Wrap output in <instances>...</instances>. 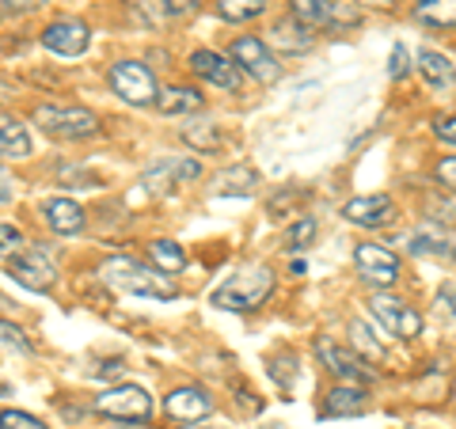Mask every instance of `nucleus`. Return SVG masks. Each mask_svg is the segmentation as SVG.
Here are the masks:
<instances>
[{
	"instance_id": "nucleus-1",
	"label": "nucleus",
	"mask_w": 456,
	"mask_h": 429,
	"mask_svg": "<svg viewBox=\"0 0 456 429\" xmlns=\"http://www.w3.org/2000/svg\"><path fill=\"white\" fill-rule=\"evenodd\" d=\"M274 293V274L266 266H248L232 274L228 281H221L213 289V308H224V312H255L263 300Z\"/></svg>"
},
{
	"instance_id": "nucleus-29",
	"label": "nucleus",
	"mask_w": 456,
	"mask_h": 429,
	"mask_svg": "<svg viewBox=\"0 0 456 429\" xmlns=\"http://www.w3.org/2000/svg\"><path fill=\"white\" fill-rule=\"evenodd\" d=\"M221 16L232 20V23H244V20H255L259 12L266 8V0H217Z\"/></svg>"
},
{
	"instance_id": "nucleus-16",
	"label": "nucleus",
	"mask_w": 456,
	"mask_h": 429,
	"mask_svg": "<svg viewBox=\"0 0 456 429\" xmlns=\"http://www.w3.org/2000/svg\"><path fill=\"white\" fill-rule=\"evenodd\" d=\"M209 410H213V403L202 388H175L167 395V414L179 422H198V418H206Z\"/></svg>"
},
{
	"instance_id": "nucleus-39",
	"label": "nucleus",
	"mask_w": 456,
	"mask_h": 429,
	"mask_svg": "<svg viewBox=\"0 0 456 429\" xmlns=\"http://www.w3.org/2000/svg\"><path fill=\"white\" fill-rule=\"evenodd\" d=\"M194 4H198V0H167V8H171V12H191Z\"/></svg>"
},
{
	"instance_id": "nucleus-34",
	"label": "nucleus",
	"mask_w": 456,
	"mask_h": 429,
	"mask_svg": "<svg viewBox=\"0 0 456 429\" xmlns=\"http://www.w3.org/2000/svg\"><path fill=\"white\" fill-rule=\"evenodd\" d=\"M388 73H392L395 80L407 73V50H403V46H395V50H392V65H388Z\"/></svg>"
},
{
	"instance_id": "nucleus-27",
	"label": "nucleus",
	"mask_w": 456,
	"mask_h": 429,
	"mask_svg": "<svg viewBox=\"0 0 456 429\" xmlns=\"http://www.w3.org/2000/svg\"><path fill=\"white\" fill-rule=\"evenodd\" d=\"M183 141H187L191 149H198V152H217L221 149V130L213 122H194V125L183 130Z\"/></svg>"
},
{
	"instance_id": "nucleus-18",
	"label": "nucleus",
	"mask_w": 456,
	"mask_h": 429,
	"mask_svg": "<svg viewBox=\"0 0 456 429\" xmlns=\"http://www.w3.org/2000/svg\"><path fill=\"white\" fill-rule=\"evenodd\" d=\"M46 221L57 236H77L84 228V209L77 202H69V198H50L46 202Z\"/></svg>"
},
{
	"instance_id": "nucleus-25",
	"label": "nucleus",
	"mask_w": 456,
	"mask_h": 429,
	"mask_svg": "<svg viewBox=\"0 0 456 429\" xmlns=\"http://www.w3.org/2000/svg\"><path fill=\"white\" fill-rule=\"evenodd\" d=\"M415 16L430 27H456V0H419Z\"/></svg>"
},
{
	"instance_id": "nucleus-23",
	"label": "nucleus",
	"mask_w": 456,
	"mask_h": 429,
	"mask_svg": "<svg viewBox=\"0 0 456 429\" xmlns=\"http://www.w3.org/2000/svg\"><path fill=\"white\" fill-rule=\"evenodd\" d=\"M255 187H259V171L244 167V164L232 167V171H224V175L217 179V194H240V198H244V194H251Z\"/></svg>"
},
{
	"instance_id": "nucleus-36",
	"label": "nucleus",
	"mask_w": 456,
	"mask_h": 429,
	"mask_svg": "<svg viewBox=\"0 0 456 429\" xmlns=\"http://www.w3.org/2000/svg\"><path fill=\"white\" fill-rule=\"evenodd\" d=\"M0 236H4V251H8V255H12V251H16L20 243H23V239H20V232H16V228H12V224L0 228Z\"/></svg>"
},
{
	"instance_id": "nucleus-3",
	"label": "nucleus",
	"mask_w": 456,
	"mask_h": 429,
	"mask_svg": "<svg viewBox=\"0 0 456 429\" xmlns=\"http://www.w3.org/2000/svg\"><path fill=\"white\" fill-rule=\"evenodd\" d=\"M35 122L42 125L46 134L53 137H92L99 130V118L84 107H53V103H42L35 110Z\"/></svg>"
},
{
	"instance_id": "nucleus-20",
	"label": "nucleus",
	"mask_w": 456,
	"mask_h": 429,
	"mask_svg": "<svg viewBox=\"0 0 456 429\" xmlns=\"http://www.w3.org/2000/svg\"><path fill=\"white\" fill-rule=\"evenodd\" d=\"M270 38H274V46L289 50V53H305V50H312V35H308V27H305L301 20H281V23H274Z\"/></svg>"
},
{
	"instance_id": "nucleus-19",
	"label": "nucleus",
	"mask_w": 456,
	"mask_h": 429,
	"mask_svg": "<svg viewBox=\"0 0 456 429\" xmlns=\"http://www.w3.org/2000/svg\"><path fill=\"white\" fill-rule=\"evenodd\" d=\"M289 12H293V20H301L305 27L338 23V12H335V4H327V0H289Z\"/></svg>"
},
{
	"instance_id": "nucleus-21",
	"label": "nucleus",
	"mask_w": 456,
	"mask_h": 429,
	"mask_svg": "<svg viewBox=\"0 0 456 429\" xmlns=\"http://www.w3.org/2000/svg\"><path fill=\"white\" fill-rule=\"evenodd\" d=\"M419 73L434 84V88H449V84L456 80V69L445 53H437V50H422L419 53Z\"/></svg>"
},
{
	"instance_id": "nucleus-38",
	"label": "nucleus",
	"mask_w": 456,
	"mask_h": 429,
	"mask_svg": "<svg viewBox=\"0 0 456 429\" xmlns=\"http://www.w3.org/2000/svg\"><path fill=\"white\" fill-rule=\"evenodd\" d=\"M4 342H8V346H20V350H27L23 335H20V331H16V327H12V323H4Z\"/></svg>"
},
{
	"instance_id": "nucleus-9",
	"label": "nucleus",
	"mask_w": 456,
	"mask_h": 429,
	"mask_svg": "<svg viewBox=\"0 0 456 429\" xmlns=\"http://www.w3.org/2000/svg\"><path fill=\"white\" fill-rule=\"evenodd\" d=\"M342 217L358 228H388V224H395V202L388 194L350 198V202L342 206Z\"/></svg>"
},
{
	"instance_id": "nucleus-11",
	"label": "nucleus",
	"mask_w": 456,
	"mask_h": 429,
	"mask_svg": "<svg viewBox=\"0 0 456 429\" xmlns=\"http://www.w3.org/2000/svg\"><path fill=\"white\" fill-rule=\"evenodd\" d=\"M42 46L61 53V57H77L88 50V27L77 23V20H61V23H50L42 31Z\"/></svg>"
},
{
	"instance_id": "nucleus-12",
	"label": "nucleus",
	"mask_w": 456,
	"mask_h": 429,
	"mask_svg": "<svg viewBox=\"0 0 456 429\" xmlns=\"http://www.w3.org/2000/svg\"><path fill=\"white\" fill-rule=\"evenodd\" d=\"M8 274L16 278L20 285H27V289H50L53 285V266L46 263V255H38V251H23L16 255V259H8Z\"/></svg>"
},
{
	"instance_id": "nucleus-5",
	"label": "nucleus",
	"mask_w": 456,
	"mask_h": 429,
	"mask_svg": "<svg viewBox=\"0 0 456 429\" xmlns=\"http://www.w3.org/2000/svg\"><path fill=\"white\" fill-rule=\"evenodd\" d=\"M110 88L114 95H122L126 103H137V107H149L156 103V80L145 65H137V61H118V65H110Z\"/></svg>"
},
{
	"instance_id": "nucleus-7",
	"label": "nucleus",
	"mask_w": 456,
	"mask_h": 429,
	"mask_svg": "<svg viewBox=\"0 0 456 429\" xmlns=\"http://www.w3.org/2000/svg\"><path fill=\"white\" fill-rule=\"evenodd\" d=\"M232 65L251 73L259 84H274L281 77V65L274 61V53H270L259 38H236L232 42Z\"/></svg>"
},
{
	"instance_id": "nucleus-26",
	"label": "nucleus",
	"mask_w": 456,
	"mask_h": 429,
	"mask_svg": "<svg viewBox=\"0 0 456 429\" xmlns=\"http://www.w3.org/2000/svg\"><path fill=\"white\" fill-rule=\"evenodd\" d=\"M149 255H152V263L160 266L164 274H179V270L187 266V255H183V247L179 243H171V239H156L149 247Z\"/></svg>"
},
{
	"instance_id": "nucleus-2",
	"label": "nucleus",
	"mask_w": 456,
	"mask_h": 429,
	"mask_svg": "<svg viewBox=\"0 0 456 429\" xmlns=\"http://www.w3.org/2000/svg\"><path fill=\"white\" fill-rule=\"evenodd\" d=\"M103 281L114 285V289H126L134 296H149V300H175V281H171L164 270H149V266H137L134 259H110L103 270Z\"/></svg>"
},
{
	"instance_id": "nucleus-24",
	"label": "nucleus",
	"mask_w": 456,
	"mask_h": 429,
	"mask_svg": "<svg viewBox=\"0 0 456 429\" xmlns=\"http://www.w3.org/2000/svg\"><path fill=\"white\" fill-rule=\"evenodd\" d=\"M156 107L164 114H194L202 107V95L194 88H167V92H160V99H156Z\"/></svg>"
},
{
	"instance_id": "nucleus-31",
	"label": "nucleus",
	"mask_w": 456,
	"mask_h": 429,
	"mask_svg": "<svg viewBox=\"0 0 456 429\" xmlns=\"http://www.w3.org/2000/svg\"><path fill=\"white\" fill-rule=\"evenodd\" d=\"M285 239H289V247H308V243L316 239V221H312V217H301V221L289 228V236H285Z\"/></svg>"
},
{
	"instance_id": "nucleus-14",
	"label": "nucleus",
	"mask_w": 456,
	"mask_h": 429,
	"mask_svg": "<svg viewBox=\"0 0 456 429\" xmlns=\"http://www.w3.org/2000/svg\"><path fill=\"white\" fill-rule=\"evenodd\" d=\"M202 175V167H198V160H164L145 171V187L149 190H171V187H183V182H191Z\"/></svg>"
},
{
	"instance_id": "nucleus-37",
	"label": "nucleus",
	"mask_w": 456,
	"mask_h": 429,
	"mask_svg": "<svg viewBox=\"0 0 456 429\" xmlns=\"http://www.w3.org/2000/svg\"><path fill=\"white\" fill-rule=\"evenodd\" d=\"M38 4H46V0H4L8 12H35Z\"/></svg>"
},
{
	"instance_id": "nucleus-6",
	"label": "nucleus",
	"mask_w": 456,
	"mask_h": 429,
	"mask_svg": "<svg viewBox=\"0 0 456 429\" xmlns=\"http://www.w3.org/2000/svg\"><path fill=\"white\" fill-rule=\"evenodd\" d=\"M369 312L380 320L384 331H392L399 338H415L422 331V316L415 308H407L403 300H395V296H384V293L369 296Z\"/></svg>"
},
{
	"instance_id": "nucleus-8",
	"label": "nucleus",
	"mask_w": 456,
	"mask_h": 429,
	"mask_svg": "<svg viewBox=\"0 0 456 429\" xmlns=\"http://www.w3.org/2000/svg\"><path fill=\"white\" fill-rule=\"evenodd\" d=\"M354 266H358L362 281H369V285H392L399 278V259L388 247H380V243H358Z\"/></svg>"
},
{
	"instance_id": "nucleus-33",
	"label": "nucleus",
	"mask_w": 456,
	"mask_h": 429,
	"mask_svg": "<svg viewBox=\"0 0 456 429\" xmlns=\"http://www.w3.org/2000/svg\"><path fill=\"white\" fill-rule=\"evenodd\" d=\"M437 179H441V187L456 190V156H449V160L437 164Z\"/></svg>"
},
{
	"instance_id": "nucleus-32",
	"label": "nucleus",
	"mask_w": 456,
	"mask_h": 429,
	"mask_svg": "<svg viewBox=\"0 0 456 429\" xmlns=\"http://www.w3.org/2000/svg\"><path fill=\"white\" fill-rule=\"evenodd\" d=\"M4 429H46V425L23 410H4Z\"/></svg>"
},
{
	"instance_id": "nucleus-22",
	"label": "nucleus",
	"mask_w": 456,
	"mask_h": 429,
	"mask_svg": "<svg viewBox=\"0 0 456 429\" xmlns=\"http://www.w3.org/2000/svg\"><path fill=\"white\" fill-rule=\"evenodd\" d=\"M0 152L12 156V160H20V156L31 152V137H27L23 122H16V118L0 122Z\"/></svg>"
},
{
	"instance_id": "nucleus-30",
	"label": "nucleus",
	"mask_w": 456,
	"mask_h": 429,
	"mask_svg": "<svg viewBox=\"0 0 456 429\" xmlns=\"http://www.w3.org/2000/svg\"><path fill=\"white\" fill-rule=\"evenodd\" d=\"M350 346L358 350V353H365L369 361H380V357H384L380 342H373V335H369L365 323H350Z\"/></svg>"
},
{
	"instance_id": "nucleus-17",
	"label": "nucleus",
	"mask_w": 456,
	"mask_h": 429,
	"mask_svg": "<svg viewBox=\"0 0 456 429\" xmlns=\"http://www.w3.org/2000/svg\"><path fill=\"white\" fill-rule=\"evenodd\" d=\"M365 407H369V395L358 388V384H342V388H335L331 395H327L323 418H346V414H365Z\"/></svg>"
},
{
	"instance_id": "nucleus-10",
	"label": "nucleus",
	"mask_w": 456,
	"mask_h": 429,
	"mask_svg": "<svg viewBox=\"0 0 456 429\" xmlns=\"http://www.w3.org/2000/svg\"><path fill=\"white\" fill-rule=\"evenodd\" d=\"M316 353H320V361L331 368L335 376L350 380V384H365L369 380V368L358 361V357H354L350 346H338V342H331V338H320L316 342Z\"/></svg>"
},
{
	"instance_id": "nucleus-35",
	"label": "nucleus",
	"mask_w": 456,
	"mask_h": 429,
	"mask_svg": "<svg viewBox=\"0 0 456 429\" xmlns=\"http://www.w3.org/2000/svg\"><path fill=\"white\" fill-rule=\"evenodd\" d=\"M437 137L445 141V145H456V114L445 118V122H437Z\"/></svg>"
},
{
	"instance_id": "nucleus-4",
	"label": "nucleus",
	"mask_w": 456,
	"mask_h": 429,
	"mask_svg": "<svg viewBox=\"0 0 456 429\" xmlns=\"http://www.w3.org/2000/svg\"><path fill=\"white\" fill-rule=\"evenodd\" d=\"M95 410L107 414V418H122V422H145L152 414V399L145 388H137V384H122V388H110L99 395Z\"/></svg>"
},
{
	"instance_id": "nucleus-13",
	"label": "nucleus",
	"mask_w": 456,
	"mask_h": 429,
	"mask_svg": "<svg viewBox=\"0 0 456 429\" xmlns=\"http://www.w3.org/2000/svg\"><path fill=\"white\" fill-rule=\"evenodd\" d=\"M191 69L202 80H209V84H217V88H224V92H236L240 88V69L236 65H228L221 53H213V50H198V53H191Z\"/></svg>"
},
{
	"instance_id": "nucleus-28",
	"label": "nucleus",
	"mask_w": 456,
	"mask_h": 429,
	"mask_svg": "<svg viewBox=\"0 0 456 429\" xmlns=\"http://www.w3.org/2000/svg\"><path fill=\"white\" fill-rule=\"evenodd\" d=\"M130 12H134V20H141L145 27H160L171 16L167 0H130Z\"/></svg>"
},
{
	"instance_id": "nucleus-15",
	"label": "nucleus",
	"mask_w": 456,
	"mask_h": 429,
	"mask_svg": "<svg viewBox=\"0 0 456 429\" xmlns=\"http://www.w3.org/2000/svg\"><path fill=\"white\" fill-rule=\"evenodd\" d=\"M411 251L415 255H434V259H452L456 255V236H449L441 224H422L411 232Z\"/></svg>"
}]
</instances>
